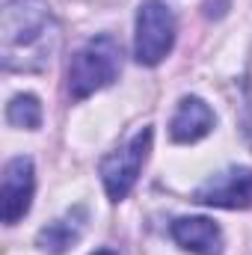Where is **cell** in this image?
Instances as JSON below:
<instances>
[{"instance_id": "obj_3", "label": "cell", "mask_w": 252, "mask_h": 255, "mask_svg": "<svg viewBox=\"0 0 252 255\" xmlns=\"http://www.w3.org/2000/svg\"><path fill=\"white\" fill-rule=\"evenodd\" d=\"M175 9L169 0H142L136 12V33H133V57L139 65L163 63L175 48Z\"/></svg>"}, {"instance_id": "obj_8", "label": "cell", "mask_w": 252, "mask_h": 255, "mask_svg": "<svg viewBox=\"0 0 252 255\" xmlns=\"http://www.w3.org/2000/svg\"><path fill=\"white\" fill-rule=\"evenodd\" d=\"M86 223H89V211L83 205H74L68 208L63 217H57L54 223H48L45 229H39L36 235V247L48 255H63L68 253L86 232Z\"/></svg>"}, {"instance_id": "obj_10", "label": "cell", "mask_w": 252, "mask_h": 255, "mask_svg": "<svg viewBox=\"0 0 252 255\" xmlns=\"http://www.w3.org/2000/svg\"><path fill=\"white\" fill-rule=\"evenodd\" d=\"M6 122L15 128H27V130H36L42 125V104L36 95L24 92V95H15L9 104H6Z\"/></svg>"}, {"instance_id": "obj_2", "label": "cell", "mask_w": 252, "mask_h": 255, "mask_svg": "<svg viewBox=\"0 0 252 255\" xmlns=\"http://www.w3.org/2000/svg\"><path fill=\"white\" fill-rule=\"evenodd\" d=\"M122 71V45L110 36L101 33L89 39L68 65V95L74 101H83L95 95L98 89L110 86Z\"/></svg>"}, {"instance_id": "obj_1", "label": "cell", "mask_w": 252, "mask_h": 255, "mask_svg": "<svg viewBox=\"0 0 252 255\" xmlns=\"http://www.w3.org/2000/svg\"><path fill=\"white\" fill-rule=\"evenodd\" d=\"M60 21L45 0H9L0 9L3 71H45L60 51Z\"/></svg>"}, {"instance_id": "obj_11", "label": "cell", "mask_w": 252, "mask_h": 255, "mask_svg": "<svg viewBox=\"0 0 252 255\" xmlns=\"http://www.w3.org/2000/svg\"><path fill=\"white\" fill-rule=\"evenodd\" d=\"M92 255H119V253H113V250H98V253H92Z\"/></svg>"}, {"instance_id": "obj_9", "label": "cell", "mask_w": 252, "mask_h": 255, "mask_svg": "<svg viewBox=\"0 0 252 255\" xmlns=\"http://www.w3.org/2000/svg\"><path fill=\"white\" fill-rule=\"evenodd\" d=\"M217 125L214 110L199 98V95H184L172 113L169 122V136L175 142H199L202 136H208Z\"/></svg>"}, {"instance_id": "obj_5", "label": "cell", "mask_w": 252, "mask_h": 255, "mask_svg": "<svg viewBox=\"0 0 252 255\" xmlns=\"http://www.w3.org/2000/svg\"><path fill=\"white\" fill-rule=\"evenodd\" d=\"M36 193V169L27 154H18L6 160L3 178H0V217L6 226H15L27 217Z\"/></svg>"}, {"instance_id": "obj_4", "label": "cell", "mask_w": 252, "mask_h": 255, "mask_svg": "<svg viewBox=\"0 0 252 255\" xmlns=\"http://www.w3.org/2000/svg\"><path fill=\"white\" fill-rule=\"evenodd\" d=\"M151 139H154V130L142 128L127 142L113 148L101 160L98 172H101V184H104V190L110 196V202H122L127 193L133 190V184H136V178H139V172H142V166L148 160Z\"/></svg>"}, {"instance_id": "obj_6", "label": "cell", "mask_w": 252, "mask_h": 255, "mask_svg": "<svg viewBox=\"0 0 252 255\" xmlns=\"http://www.w3.org/2000/svg\"><path fill=\"white\" fill-rule=\"evenodd\" d=\"M193 202L226 208V211H247L252 205V169L250 166H229L193 190Z\"/></svg>"}, {"instance_id": "obj_7", "label": "cell", "mask_w": 252, "mask_h": 255, "mask_svg": "<svg viewBox=\"0 0 252 255\" xmlns=\"http://www.w3.org/2000/svg\"><path fill=\"white\" fill-rule=\"evenodd\" d=\"M172 241L193 255H220L223 253V232L208 217H178L169 226Z\"/></svg>"}]
</instances>
